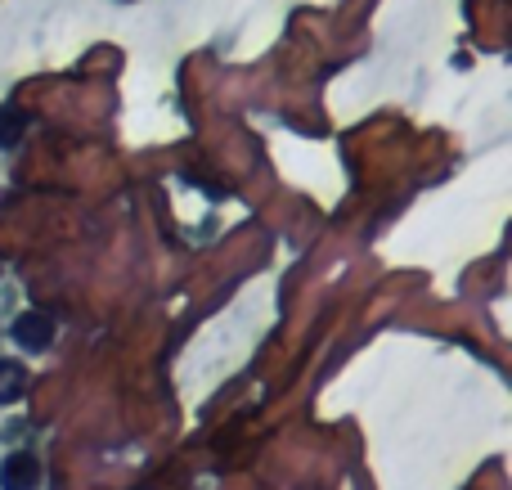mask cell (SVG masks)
<instances>
[{"label":"cell","instance_id":"1","mask_svg":"<svg viewBox=\"0 0 512 490\" xmlns=\"http://www.w3.org/2000/svg\"><path fill=\"white\" fill-rule=\"evenodd\" d=\"M36 482H41V459L27 455V450L9 455L5 468H0V486L5 490H36Z\"/></svg>","mask_w":512,"mask_h":490},{"label":"cell","instance_id":"2","mask_svg":"<svg viewBox=\"0 0 512 490\" xmlns=\"http://www.w3.org/2000/svg\"><path fill=\"white\" fill-rule=\"evenodd\" d=\"M14 338L23 342L27 351H45L50 347V338H54V320L45 311H23L14 320Z\"/></svg>","mask_w":512,"mask_h":490},{"label":"cell","instance_id":"3","mask_svg":"<svg viewBox=\"0 0 512 490\" xmlns=\"http://www.w3.org/2000/svg\"><path fill=\"white\" fill-rule=\"evenodd\" d=\"M27 387V369L18 365V360H0V405L18 401Z\"/></svg>","mask_w":512,"mask_h":490},{"label":"cell","instance_id":"4","mask_svg":"<svg viewBox=\"0 0 512 490\" xmlns=\"http://www.w3.org/2000/svg\"><path fill=\"white\" fill-rule=\"evenodd\" d=\"M23 126H27V117L18 113V108H0V149H9V144H18L23 140Z\"/></svg>","mask_w":512,"mask_h":490}]
</instances>
